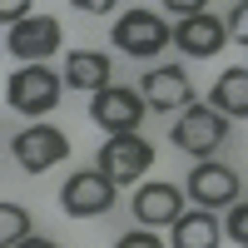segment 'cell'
<instances>
[{
	"label": "cell",
	"instance_id": "cell-1",
	"mask_svg": "<svg viewBox=\"0 0 248 248\" xmlns=\"http://www.w3.org/2000/svg\"><path fill=\"white\" fill-rule=\"evenodd\" d=\"M70 85L65 79H55V70H45V65H20L10 79H5V105L15 109V114H30V119H40V114H50L55 105H60V94H65Z\"/></svg>",
	"mask_w": 248,
	"mask_h": 248
},
{
	"label": "cell",
	"instance_id": "cell-2",
	"mask_svg": "<svg viewBox=\"0 0 248 248\" xmlns=\"http://www.w3.org/2000/svg\"><path fill=\"white\" fill-rule=\"evenodd\" d=\"M169 139H174V149L194 154V159H209L229 139V114H218L214 105H189L179 114V124H169Z\"/></svg>",
	"mask_w": 248,
	"mask_h": 248
},
{
	"label": "cell",
	"instance_id": "cell-3",
	"mask_svg": "<svg viewBox=\"0 0 248 248\" xmlns=\"http://www.w3.org/2000/svg\"><path fill=\"white\" fill-rule=\"evenodd\" d=\"M114 189L119 184L105 169H79V174L65 179V189H60V209L70 218H105L114 209Z\"/></svg>",
	"mask_w": 248,
	"mask_h": 248
},
{
	"label": "cell",
	"instance_id": "cell-4",
	"mask_svg": "<svg viewBox=\"0 0 248 248\" xmlns=\"http://www.w3.org/2000/svg\"><path fill=\"white\" fill-rule=\"evenodd\" d=\"M94 169H105L114 184H134L154 169V144L144 134H109L105 144H99V159Z\"/></svg>",
	"mask_w": 248,
	"mask_h": 248
},
{
	"label": "cell",
	"instance_id": "cell-5",
	"mask_svg": "<svg viewBox=\"0 0 248 248\" xmlns=\"http://www.w3.org/2000/svg\"><path fill=\"white\" fill-rule=\"evenodd\" d=\"M10 154H15V164L25 174H45V169L70 159V139L60 134L55 124H25V129L10 139Z\"/></svg>",
	"mask_w": 248,
	"mask_h": 248
},
{
	"label": "cell",
	"instance_id": "cell-6",
	"mask_svg": "<svg viewBox=\"0 0 248 248\" xmlns=\"http://www.w3.org/2000/svg\"><path fill=\"white\" fill-rule=\"evenodd\" d=\"M144 94L134 90H124V85H109V90H99L90 99V119L99 124L105 134H139V124H144Z\"/></svg>",
	"mask_w": 248,
	"mask_h": 248
},
{
	"label": "cell",
	"instance_id": "cell-7",
	"mask_svg": "<svg viewBox=\"0 0 248 248\" xmlns=\"http://www.w3.org/2000/svg\"><path fill=\"white\" fill-rule=\"evenodd\" d=\"M114 45H119L124 55L149 60V55H159L164 45H174V30L164 25L154 10H129V15L114 20Z\"/></svg>",
	"mask_w": 248,
	"mask_h": 248
},
{
	"label": "cell",
	"instance_id": "cell-8",
	"mask_svg": "<svg viewBox=\"0 0 248 248\" xmlns=\"http://www.w3.org/2000/svg\"><path fill=\"white\" fill-rule=\"evenodd\" d=\"M60 40H65V30H60L55 15H30V20H20V25L5 30V50L15 60H25V65H40L45 55L60 50Z\"/></svg>",
	"mask_w": 248,
	"mask_h": 248
},
{
	"label": "cell",
	"instance_id": "cell-9",
	"mask_svg": "<svg viewBox=\"0 0 248 248\" xmlns=\"http://www.w3.org/2000/svg\"><path fill=\"white\" fill-rule=\"evenodd\" d=\"M184 199H189V194H184L179 184H139V189H134V218L144 223V229H164V223L174 229V223L189 214Z\"/></svg>",
	"mask_w": 248,
	"mask_h": 248
},
{
	"label": "cell",
	"instance_id": "cell-10",
	"mask_svg": "<svg viewBox=\"0 0 248 248\" xmlns=\"http://www.w3.org/2000/svg\"><path fill=\"white\" fill-rule=\"evenodd\" d=\"M139 85H144V90H139V94H144V105L159 109V114H174V109H189V105H194V85H189V75L174 70V65L149 70Z\"/></svg>",
	"mask_w": 248,
	"mask_h": 248
},
{
	"label": "cell",
	"instance_id": "cell-11",
	"mask_svg": "<svg viewBox=\"0 0 248 248\" xmlns=\"http://www.w3.org/2000/svg\"><path fill=\"white\" fill-rule=\"evenodd\" d=\"M189 203H203V209H223V203H238V174L229 164H194L189 184H184Z\"/></svg>",
	"mask_w": 248,
	"mask_h": 248
},
{
	"label": "cell",
	"instance_id": "cell-12",
	"mask_svg": "<svg viewBox=\"0 0 248 248\" xmlns=\"http://www.w3.org/2000/svg\"><path fill=\"white\" fill-rule=\"evenodd\" d=\"M174 45H179L184 55H194V60H209V55H218L223 45H229V25L203 10V15L179 20V25H174Z\"/></svg>",
	"mask_w": 248,
	"mask_h": 248
},
{
	"label": "cell",
	"instance_id": "cell-13",
	"mask_svg": "<svg viewBox=\"0 0 248 248\" xmlns=\"http://www.w3.org/2000/svg\"><path fill=\"white\" fill-rule=\"evenodd\" d=\"M109 75H114V65H109V55H99V50H70L65 55V85L70 90H90V94H99V90H109Z\"/></svg>",
	"mask_w": 248,
	"mask_h": 248
},
{
	"label": "cell",
	"instance_id": "cell-14",
	"mask_svg": "<svg viewBox=\"0 0 248 248\" xmlns=\"http://www.w3.org/2000/svg\"><path fill=\"white\" fill-rule=\"evenodd\" d=\"M218 218L214 209H194V214H184L174 223V248H218Z\"/></svg>",
	"mask_w": 248,
	"mask_h": 248
},
{
	"label": "cell",
	"instance_id": "cell-15",
	"mask_svg": "<svg viewBox=\"0 0 248 248\" xmlns=\"http://www.w3.org/2000/svg\"><path fill=\"white\" fill-rule=\"evenodd\" d=\"M209 105H214L218 114H229V119H243V114H248V70H223Z\"/></svg>",
	"mask_w": 248,
	"mask_h": 248
},
{
	"label": "cell",
	"instance_id": "cell-16",
	"mask_svg": "<svg viewBox=\"0 0 248 248\" xmlns=\"http://www.w3.org/2000/svg\"><path fill=\"white\" fill-rule=\"evenodd\" d=\"M20 238H30V214L20 203H0V243L15 248Z\"/></svg>",
	"mask_w": 248,
	"mask_h": 248
},
{
	"label": "cell",
	"instance_id": "cell-17",
	"mask_svg": "<svg viewBox=\"0 0 248 248\" xmlns=\"http://www.w3.org/2000/svg\"><path fill=\"white\" fill-rule=\"evenodd\" d=\"M223 229H229L233 243L248 248V203H229V223H223Z\"/></svg>",
	"mask_w": 248,
	"mask_h": 248
},
{
	"label": "cell",
	"instance_id": "cell-18",
	"mask_svg": "<svg viewBox=\"0 0 248 248\" xmlns=\"http://www.w3.org/2000/svg\"><path fill=\"white\" fill-rule=\"evenodd\" d=\"M114 248H169V243H159L149 229H129V233H124V238L114 243Z\"/></svg>",
	"mask_w": 248,
	"mask_h": 248
},
{
	"label": "cell",
	"instance_id": "cell-19",
	"mask_svg": "<svg viewBox=\"0 0 248 248\" xmlns=\"http://www.w3.org/2000/svg\"><path fill=\"white\" fill-rule=\"evenodd\" d=\"M0 20H5V30L20 25V20H30V0H0Z\"/></svg>",
	"mask_w": 248,
	"mask_h": 248
},
{
	"label": "cell",
	"instance_id": "cell-20",
	"mask_svg": "<svg viewBox=\"0 0 248 248\" xmlns=\"http://www.w3.org/2000/svg\"><path fill=\"white\" fill-rule=\"evenodd\" d=\"M229 35L238 40V45H248V0L229 10Z\"/></svg>",
	"mask_w": 248,
	"mask_h": 248
},
{
	"label": "cell",
	"instance_id": "cell-21",
	"mask_svg": "<svg viewBox=\"0 0 248 248\" xmlns=\"http://www.w3.org/2000/svg\"><path fill=\"white\" fill-rule=\"evenodd\" d=\"M159 5H169L179 20H194V15H203V5H209V0H159Z\"/></svg>",
	"mask_w": 248,
	"mask_h": 248
},
{
	"label": "cell",
	"instance_id": "cell-22",
	"mask_svg": "<svg viewBox=\"0 0 248 248\" xmlns=\"http://www.w3.org/2000/svg\"><path fill=\"white\" fill-rule=\"evenodd\" d=\"M70 5H75V10H85V15H109L119 0H70Z\"/></svg>",
	"mask_w": 248,
	"mask_h": 248
},
{
	"label": "cell",
	"instance_id": "cell-23",
	"mask_svg": "<svg viewBox=\"0 0 248 248\" xmlns=\"http://www.w3.org/2000/svg\"><path fill=\"white\" fill-rule=\"evenodd\" d=\"M15 248H60V243H55V238H40V233H30V238H20Z\"/></svg>",
	"mask_w": 248,
	"mask_h": 248
}]
</instances>
